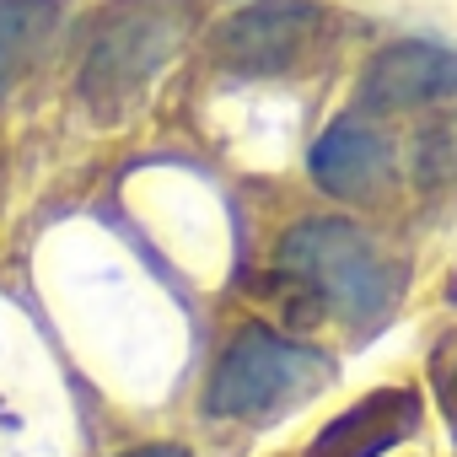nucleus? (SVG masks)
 <instances>
[{
    "mask_svg": "<svg viewBox=\"0 0 457 457\" xmlns=\"http://www.w3.org/2000/svg\"><path fill=\"white\" fill-rule=\"evenodd\" d=\"M194 28L188 0H113L81 54V97L97 119H124L162 81Z\"/></svg>",
    "mask_w": 457,
    "mask_h": 457,
    "instance_id": "1",
    "label": "nucleus"
},
{
    "mask_svg": "<svg viewBox=\"0 0 457 457\" xmlns=\"http://www.w3.org/2000/svg\"><path fill=\"white\" fill-rule=\"evenodd\" d=\"M275 270L296 286H307L339 323L371 328L398 302V270L382 259V248L361 226L339 215H312L280 237Z\"/></svg>",
    "mask_w": 457,
    "mask_h": 457,
    "instance_id": "2",
    "label": "nucleus"
},
{
    "mask_svg": "<svg viewBox=\"0 0 457 457\" xmlns=\"http://www.w3.org/2000/svg\"><path fill=\"white\" fill-rule=\"evenodd\" d=\"M328 371L334 366L323 350L286 339L264 323H248L210 371L204 414L210 420H275V414L307 403L328 382Z\"/></svg>",
    "mask_w": 457,
    "mask_h": 457,
    "instance_id": "3",
    "label": "nucleus"
},
{
    "mask_svg": "<svg viewBox=\"0 0 457 457\" xmlns=\"http://www.w3.org/2000/svg\"><path fill=\"white\" fill-rule=\"evenodd\" d=\"M328 33V12L312 0H253L215 28V65L232 76H291Z\"/></svg>",
    "mask_w": 457,
    "mask_h": 457,
    "instance_id": "4",
    "label": "nucleus"
},
{
    "mask_svg": "<svg viewBox=\"0 0 457 457\" xmlns=\"http://www.w3.org/2000/svg\"><path fill=\"white\" fill-rule=\"evenodd\" d=\"M446 97H457V49L430 38L387 44L361 76V103L371 113H414Z\"/></svg>",
    "mask_w": 457,
    "mask_h": 457,
    "instance_id": "5",
    "label": "nucleus"
},
{
    "mask_svg": "<svg viewBox=\"0 0 457 457\" xmlns=\"http://www.w3.org/2000/svg\"><path fill=\"white\" fill-rule=\"evenodd\" d=\"M420 425V398L409 387H382L361 403H350L339 420H328L302 457H382Z\"/></svg>",
    "mask_w": 457,
    "mask_h": 457,
    "instance_id": "6",
    "label": "nucleus"
},
{
    "mask_svg": "<svg viewBox=\"0 0 457 457\" xmlns=\"http://www.w3.org/2000/svg\"><path fill=\"white\" fill-rule=\"evenodd\" d=\"M312 178L339 199H377L393 178V145L366 119H339L312 145Z\"/></svg>",
    "mask_w": 457,
    "mask_h": 457,
    "instance_id": "7",
    "label": "nucleus"
},
{
    "mask_svg": "<svg viewBox=\"0 0 457 457\" xmlns=\"http://www.w3.org/2000/svg\"><path fill=\"white\" fill-rule=\"evenodd\" d=\"M71 0H0V103L49 54Z\"/></svg>",
    "mask_w": 457,
    "mask_h": 457,
    "instance_id": "8",
    "label": "nucleus"
},
{
    "mask_svg": "<svg viewBox=\"0 0 457 457\" xmlns=\"http://www.w3.org/2000/svg\"><path fill=\"white\" fill-rule=\"evenodd\" d=\"M420 178H425V183L457 178V113L441 119V124H430V129L420 135Z\"/></svg>",
    "mask_w": 457,
    "mask_h": 457,
    "instance_id": "9",
    "label": "nucleus"
},
{
    "mask_svg": "<svg viewBox=\"0 0 457 457\" xmlns=\"http://www.w3.org/2000/svg\"><path fill=\"white\" fill-rule=\"evenodd\" d=\"M441 403H446V425L457 430V361L441 371Z\"/></svg>",
    "mask_w": 457,
    "mask_h": 457,
    "instance_id": "10",
    "label": "nucleus"
},
{
    "mask_svg": "<svg viewBox=\"0 0 457 457\" xmlns=\"http://www.w3.org/2000/svg\"><path fill=\"white\" fill-rule=\"evenodd\" d=\"M124 457H188L183 446H167V441H156V446H135V452H124Z\"/></svg>",
    "mask_w": 457,
    "mask_h": 457,
    "instance_id": "11",
    "label": "nucleus"
}]
</instances>
